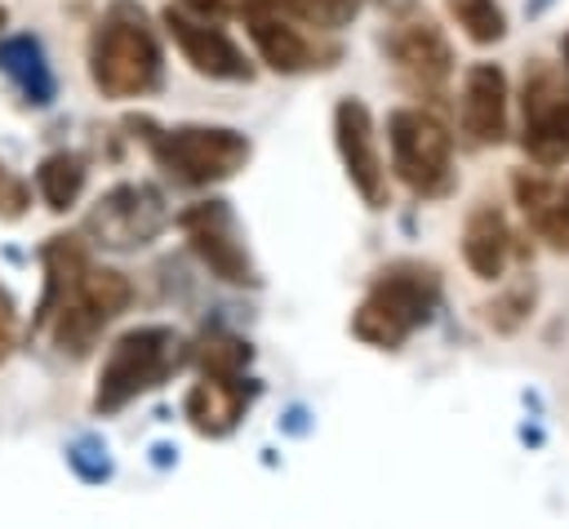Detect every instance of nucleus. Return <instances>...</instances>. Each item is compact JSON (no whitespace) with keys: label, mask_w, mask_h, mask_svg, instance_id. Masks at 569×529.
I'll list each match as a JSON object with an SVG mask.
<instances>
[{"label":"nucleus","mask_w":569,"mask_h":529,"mask_svg":"<svg viewBox=\"0 0 569 529\" xmlns=\"http://www.w3.org/2000/svg\"><path fill=\"white\" fill-rule=\"evenodd\" d=\"M440 293L445 285L431 262H418V258L387 262L369 280L360 307L351 311V333L378 351H400L422 325H431Z\"/></svg>","instance_id":"f257e3e1"},{"label":"nucleus","mask_w":569,"mask_h":529,"mask_svg":"<svg viewBox=\"0 0 569 529\" xmlns=\"http://www.w3.org/2000/svg\"><path fill=\"white\" fill-rule=\"evenodd\" d=\"M160 44L133 0L111 4L89 44V76L107 98H142L160 84Z\"/></svg>","instance_id":"f03ea898"},{"label":"nucleus","mask_w":569,"mask_h":529,"mask_svg":"<svg viewBox=\"0 0 569 529\" xmlns=\"http://www.w3.org/2000/svg\"><path fill=\"white\" fill-rule=\"evenodd\" d=\"M182 365V338L164 325H142L129 329L124 338L111 342L102 373H98V391H93V409L98 413H116L129 400L156 391L160 382L173 378V369Z\"/></svg>","instance_id":"7ed1b4c3"},{"label":"nucleus","mask_w":569,"mask_h":529,"mask_svg":"<svg viewBox=\"0 0 569 529\" xmlns=\"http://www.w3.org/2000/svg\"><path fill=\"white\" fill-rule=\"evenodd\" d=\"M387 147L396 178L418 200H445L453 191V133L427 107H396L387 116Z\"/></svg>","instance_id":"20e7f679"},{"label":"nucleus","mask_w":569,"mask_h":529,"mask_svg":"<svg viewBox=\"0 0 569 529\" xmlns=\"http://www.w3.org/2000/svg\"><path fill=\"white\" fill-rule=\"evenodd\" d=\"M147 142L160 169L187 187H209V182L240 173L253 151L249 138L227 124H178V129L147 133Z\"/></svg>","instance_id":"39448f33"},{"label":"nucleus","mask_w":569,"mask_h":529,"mask_svg":"<svg viewBox=\"0 0 569 529\" xmlns=\"http://www.w3.org/2000/svg\"><path fill=\"white\" fill-rule=\"evenodd\" d=\"M520 147L538 169H560L569 160V71L551 62L525 67L520 89Z\"/></svg>","instance_id":"423d86ee"},{"label":"nucleus","mask_w":569,"mask_h":529,"mask_svg":"<svg viewBox=\"0 0 569 529\" xmlns=\"http://www.w3.org/2000/svg\"><path fill=\"white\" fill-rule=\"evenodd\" d=\"M129 298H133V289H129V280L120 271H111V267H84L76 276V285L62 293V302L49 311L53 316L58 347L71 351V356H84L98 342V333L129 307Z\"/></svg>","instance_id":"0eeeda50"},{"label":"nucleus","mask_w":569,"mask_h":529,"mask_svg":"<svg viewBox=\"0 0 569 529\" xmlns=\"http://www.w3.org/2000/svg\"><path fill=\"white\" fill-rule=\"evenodd\" d=\"M169 227V204L156 187L147 182H124V187H111L84 218V231L107 244V249H138V244H151L160 231Z\"/></svg>","instance_id":"6e6552de"},{"label":"nucleus","mask_w":569,"mask_h":529,"mask_svg":"<svg viewBox=\"0 0 569 529\" xmlns=\"http://www.w3.org/2000/svg\"><path fill=\"white\" fill-rule=\"evenodd\" d=\"M178 222H182L191 249L200 253V262L218 280H227V285H258V267H253V258L244 249L240 222H236V213H231L227 200H200Z\"/></svg>","instance_id":"1a4fd4ad"},{"label":"nucleus","mask_w":569,"mask_h":529,"mask_svg":"<svg viewBox=\"0 0 569 529\" xmlns=\"http://www.w3.org/2000/svg\"><path fill=\"white\" fill-rule=\"evenodd\" d=\"M387 53L400 71V80L427 98V102H440L445 89H449V76H453V49L445 40V31L431 22V18H409L391 31L387 40Z\"/></svg>","instance_id":"9d476101"},{"label":"nucleus","mask_w":569,"mask_h":529,"mask_svg":"<svg viewBox=\"0 0 569 529\" xmlns=\"http://www.w3.org/2000/svg\"><path fill=\"white\" fill-rule=\"evenodd\" d=\"M333 142H338V156H342V169H347L351 187L365 196L369 209H382L387 204V164H382V151H378L373 116L360 98H342L333 107Z\"/></svg>","instance_id":"9b49d317"},{"label":"nucleus","mask_w":569,"mask_h":529,"mask_svg":"<svg viewBox=\"0 0 569 529\" xmlns=\"http://www.w3.org/2000/svg\"><path fill=\"white\" fill-rule=\"evenodd\" d=\"M240 9H244V27L253 36V49L271 71L298 76V71L320 67V49L302 36V27L293 22V13L280 0H244Z\"/></svg>","instance_id":"f8f14e48"},{"label":"nucleus","mask_w":569,"mask_h":529,"mask_svg":"<svg viewBox=\"0 0 569 529\" xmlns=\"http://www.w3.org/2000/svg\"><path fill=\"white\" fill-rule=\"evenodd\" d=\"M164 31L173 36V44L182 49V58L200 71V76H209V80H249L253 76V67H249V58L240 53V44L222 31V27H213L209 18H196V13H187V9H164Z\"/></svg>","instance_id":"ddd939ff"},{"label":"nucleus","mask_w":569,"mask_h":529,"mask_svg":"<svg viewBox=\"0 0 569 529\" xmlns=\"http://www.w3.org/2000/svg\"><path fill=\"white\" fill-rule=\"evenodd\" d=\"M458 124L467 142L489 147L507 133V76L498 62H471L458 89Z\"/></svg>","instance_id":"4468645a"},{"label":"nucleus","mask_w":569,"mask_h":529,"mask_svg":"<svg viewBox=\"0 0 569 529\" xmlns=\"http://www.w3.org/2000/svg\"><path fill=\"white\" fill-rule=\"evenodd\" d=\"M258 382L244 373H200V382L187 391V418L200 436H227L253 405Z\"/></svg>","instance_id":"2eb2a0df"},{"label":"nucleus","mask_w":569,"mask_h":529,"mask_svg":"<svg viewBox=\"0 0 569 529\" xmlns=\"http://www.w3.org/2000/svg\"><path fill=\"white\" fill-rule=\"evenodd\" d=\"M516 253V231L498 204H476L462 222V262L480 280H498Z\"/></svg>","instance_id":"dca6fc26"},{"label":"nucleus","mask_w":569,"mask_h":529,"mask_svg":"<svg viewBox=\"0 0 569 529\" xmlns=\"http://www.w3.org/2000/svg\"><path fill=\"white\" fill-rule=\"evenodd\" d=\"M0 67L18 80V89H22L31 102H49L53 80H49V67H44V58H40L36 40H27V36L4 40V44H0Z\"/></svg>","instance_id":"f3484780"},{"label":"nucleus","mask_w":569,"mask_h":529,"mask_svg":"<svg viewBox=\"0 0 569 529\" xmlns=\"http://www.w3.org/2000/svg\"><path fill=\"white\" fill-rule=\"evenodd\" d=\"M36 187H40V196H44V204H49L53 213L71 209V204L80 200V191H84V164H80V156H67V151L49 156V160L36 169Z\"/></svg>","instance_id":"a211bd4d"},{"label":"nucleus","mask_w":569,"mask_h":529,"mask_svg":"<svg viewBox=\"0 0 569 529\" xmlns=\"http://www.w3.org/2000/svg\"><path fill=\"white\" fill-rule=\"evenodd\" d=\"M84 267H89V262H84V249L76 244V236H53V240L44 244V276H49V289H44L40 316H49V311L62 302V293L76 285V276H80Z\"/></svg>","instance_id":"6ab92c4d"},{"label":"nucleus","mask_w":569,"mask_h":529,"mask_svg":"<svg viewBox=\"0 0 569 529\" xmlns=\"http://www.w3.org/2000/svg\"><path fill=\"white\" fill-rule=\"evenodd\" d=\"M449 13L462 27V36L471 44H480V49L485 44H498L507 36V13H502L498 0H449Z\"/></svg>","instance_id":"aec40b11"},{"label":"nucleus","mask_w":569,"mask_h":529,"mask_svg":"<svg viewBox=\"0 0 569 529\" xmlns=\"http://www.w3.org/2000/svg\"><path fill=\"white\" fill-rule=\"evenodd\" d=\"M249 356H253L249 342L236 338V333H222V329L204 333L200 347H196L200 373H244V369H249Z\"/></svg>","instance_id":"412c9836"},{"label":"nucleus","mask_w":569,"mask_h":529,"mask_svg":"<svg viewBox=\"0 0 569 529\" xmlns=\"http://www.w3.org/2000/svg\"><path fill=\"white\" fill-rule=\"evenodd\" d=\"M538 240H547L556 253H569V178L542 196V204L529 213Z\"/></svg>","instance_id":"4be33fe9"},{"label":"nucleus","mask_w":569,"mask_h":529,"mask_svg":"<svg viewBox=\"0 0 569 529\" xmlns=\"http://www.w3.org/2000/svg\"><path fill=\"white\" fill-rule=\"evenodd\" d=\"M533 280H516L502 298H493L489 307H485V316H489V325L498 329V333H511V329H520L525 325V316H529V307H533Z\"/></svg>","instance_id":"5701e85b"},{"label":"nucleus","mask_w":569,"mask_h":529,"mask_svg":"<svg viewBox=\"0 0 569 529\" xmlns=\"http://www.w3.org/2000/svg\"><path fill=\"white\" fill-rule=\"evenodd\" d=\"M298 22H311V27H342V22H351L356 13H360V4L365 0H280Z\"/></svg>","instance_id":"b1692460"},{"label":"nucleus","mask_w":569,"mask_h":529,"mask_svg":"<svg viewBox=\"0 0 569 529\" xmlns=\"http://www.w3.org/2000/svg\"><path fill=\"white\" fill-rule=\"evenodd\" d=\"M13 325H18L13 298L0 289V360H4V356H9V347H13Z\"/></svg>","instance_id":"393cba45"},{"label":"nucleus","mask_w":569,"mask_h":529,"mask_svg":"<svg viewBox=\"0 0 569 529\" xmlns=\"http://www.w3.org/2000/svg\"><path fill=\"white\" fill-rule=\"evenodd\" d=\"M178 4L196 18H222L227 13V0H178Z\"/></svg>","instance_id":"a878e982"},{"label":"nucleus","mask_w":569,"mask_h":529,"mask_svg":"<svg viewBox=\"0 0 569 529\" xmlns=\"http://www.w3.org/2000/svg\"><path fill=\"white\" fill-rule=\"evenodd\" d=\"M560 53H565V71H569V36H565V44H560Z\"/></svg>","instance_id":"bb28decb"},{"label":"nucleus","mask_w":569,"mask_h":529,"mask_svg":"<svg viewBox=\"0 0 569 529\" xmlns=\"http://www.w3.org/2000/svg\"><path fill=\"white\" fill-rule=\"evenodd\" d=\"M0 22H4V9H0Z\"/></svg>","instance_id":"cd10ccee"}]
</instances>
